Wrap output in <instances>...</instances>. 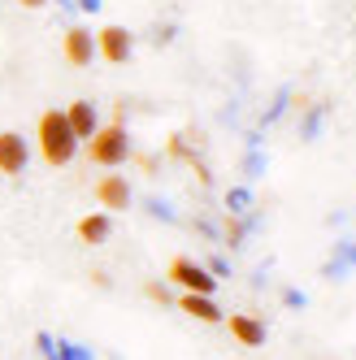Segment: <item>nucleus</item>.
I'll list each match as a JSON object with an SVG mask.
<instances>
[{
    "mask_svg": "<svg viewBox=\"0 0 356 360\" xmlns=\"http://www.w3.org/2000/svg\"><path fill=\"white\" fill-rule=\"evenodd\" d=\"M61 53H65V61H70L74 70H87V65L96 61V35H91L87 27H70L65 39H61Z\"/></svg>",
    "mask_w": 356,
    "mask_h": 360,
    "instance_id": "0eeeda50",
    "label": "nucleus"
},
{
    "mask_svg": "<svg viewBox=\"0 0 356 360\" xmlns=\"http://www.w3.org/2000/svg\"><path fill=\"white\" fill-rule=\"evenodd\" d=\"M131 200H135V191H131V183H126V174H100L96 204L105 213H126V209H131Z\"/></svg>",
    "mask_w": 356,
    "mask_h": 360,
    "instance_id": "39448f33",
    "label": "nucleus"
},
{
    "mask_svg": "<svg viewBox=\"0 0 356 360\" xmlns=\"http://www.w3.org/2000/svg\"><path fill=\"white\" fill-rule=\"evenodd\" d=\"M174 287H183V291H191V295H213L217 291V278L205 269V265H196V261H187V256H174L170 261V274H165Z\"/></svg>",
    "mask_w": 356,
    "mask_h": 360,
    "instance_id": "7ed1b4c3",
    "label": "nucleus"
},
{
    "mask_svg": "<svg viewBox=\"0 0 356 360\" xmlns=\"http://www.w3.org/2000/svg\"><path fill=\"white\" fill-rule=\"evenodd\" d=\"M109 230H113V217L100 209V213H87V217L79 221V239H83L87 248H100V243L109 239Z\"/></svg>",
    "mask_w": 356,
    "mask_h": 360,
    "instance_id": "9b49d317",
    "label": "nucleus"
},
{
    "mask_svg": "<svg viewBox=\"0 0 356 360\" xmlns=\"http://www.w3.org/2000/svg\"><path fill=\"white\" fill-rule=\"evenodd\" d=\"M18 5H22V9H44L48 0H18Z\"/></svg>",
    "mask_w": 356,
    "mask_h": 360,
    "instance_id": "ddd939ff",
    "label": "nucleus"
},
{
    "mask_svg": "<svg viewBox=\"0 0 356 360\" xmlns=\"http://www.w3.org/2000/svg\"><path fill=\"white\" fill-rule=\"evenodd\" d=\"M144 295H148L152 304H170V287H165V282H148Z\"/></svg>",
    "mask_w": 356,
    "mask_h": 360,
    "instance_id": "f8f14e48",
    "label": "nucleus"
},
{
    "mask_svg": "<svg viewBox=\"0 0 356 360\" xmlns=\"http://www.w3.org/2000/svg\"><path fill=\"white\" fill-rule=\"evenodd\" d=\"M35 139H39V157L53 165V169H61V165H70L74 157H79V139H74V131H70V122H65L61 109L39 113Z\"/></svg>",
    "mask_w": 356,
    "mask_h": 360,
    "instance_id": "f257e3e1",
    "label": "nucleus"
},
{
    "mask_svg": "<svg viewBox=\"0 0 356 360\" xmlns=\"http://www.w3.org/2000/svg\"><path fill=\"white\" fill-rule=\"evenodd\" d=\"M96 35V57L100 61H109V65H126L135 57V35L126 31V27H100L91 31Z\"/></svg>",
    "mask_w": 356,
    "mask_h": 360,
    "instance_id": "20e7f679",
    "label": "nucleus"
},
{
    "mask_svg": "<svg viewBox=\"0 0 356 360\" xmlns=\"http://www.w3.org/2000/svg\"><path fill=\"white\" fill-rule=\"evenodd\" d=\"M31 165V139L27 135H18V131H0V174H27Z\"/></svg>",
    "mask_w": 356,
    "mask_h": 360,
    "instance_id": "423d86ee",
    "label": "nucleus"
},
{
    "mask_svg": "<svg viewBox=\"0 0 356 360\" xmlns=\"http://www.w3.org/2000/svg\"><path fill=\"white\" fill-rule=\"evenodd\" d=\"M61 113H65V122H70V131H74V139H79V143H87L100 131V113H96L91 100H74V105H65Z\"/></svg>",
    "mask_w": 356,
    "mask_h": 360,
    "instance_id": "6e6552de",
    "label": "nucleus"
},
{
    "mask_svg": "<svg viewBox=\"0 0 356 360\" xmlns=\"http://www.w3.org/2000/svg\"><path fill=\"white\" fill-rule=\"evenodd\" d=\"M226 330H231L235 343H243V347H261L265 343V326L257 317H248V313H231L226 317Z\"/></svg>",
    "mask_w": 356,
    "mask_h": 360,
    "instance_id": "1a4fd4ad",
    "label": "nucleus"
},
{
    "mask_svg": "<svg viewBox=\"0 0 356 360\" xmlns=\"http://www.w3.org/2000/svg\"><path fill=\"white\" fill-rule=\"evenodd\" d=\"M96 5H100V0H83V9H96Z\"/></svg>",
    "mask_w": 356,
    "mask_h": 360,
    "instance_id": "4468645a",
    "label": "nucleus"
},
{
    "mask_svg": "<svg viewBox=\"0 0 356 360\" xmlns=\"http://www.w3.org/2000/svg\"><path fill=\"white\" fill-rule=\"evenodd\" d=\"M87 157L96 165H105V169H117V165L131 161V131H126V122L100 126V131L87 139Z\"/></svg>",
    "mask_w": 356,
    "mask_h": 360,
    "instance_id": "f03ea898",
    "label": "nucleus"
},
{
    "mask_svg": "<svg viewBox=\"0 0 356 360\" xmlns=\"http://www.w3.org/2000/svg\"><path fill=\"white\" fill-rule=\"evenodd\" d=\"M178 308H183L187 317L205 321V326H217L222 321V308L213 304V295H191V291H183V295H178Z\"/></svg>",
    "mask_w": 356,
    "mask_h": 360,
    "instance_id": "9d476101",
    "label": "nucleus"
}]
</instances>
